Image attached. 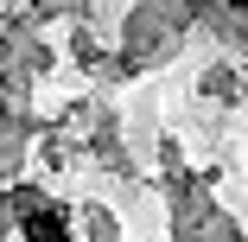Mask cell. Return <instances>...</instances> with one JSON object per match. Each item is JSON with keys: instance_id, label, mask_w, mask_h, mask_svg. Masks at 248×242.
I'll return each mask as SVG.
<instances>
[{"instance_id": "2", "label": "cell", "mask_w": 248, "mask_h": 242, "mask_svg": "<svg viewBox=\"0 0 248 242\" xmlns=\"http://www.w3.org/2000/svg\"><path fill=\"white\" fill-rule=\"evenodd\" d=\"M223 7H248V0H223Z\"/></svg>"}, {"instance_id": "1", "label": "cell", "mask_w": 248, "mask_h": 242, "mask_svg": "<svg viewBox=\"0 0 248 242\" xmlns=\"http://www.w3.org/2000/svg\"><path fill=\"white\" fill-rule=\"evenodd\" d=\"M26 242H64V217L58 210H32L26 217Z\"/></svg>"}]
</instances>
